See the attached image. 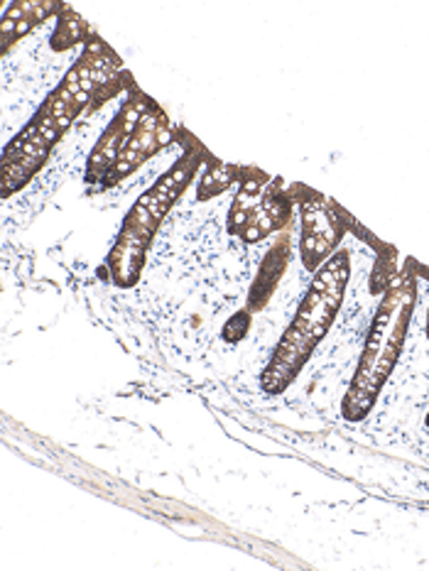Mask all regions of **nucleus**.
<instances>
[{
    "label": "nucleus",
    "mask_w": 429,
    "mask_h": 571,
    "mask_svg": "<svg viewBox=\"0 0 429 571\" xmlns=\"http://www.w3.org/2000/svg\"><path fill=\"white\" fill-rule=\"evenodd\" d=\"M410 312H413V287L403 285L392 297L385 299L381 314L375 317L368 348L361 358L356 380H353V390L343 402L349 420H361L368 412V407L373 405L375 395L385 383V378L395 366V358L403 348Z\"/></svg>",
    "instance_id": "obj_1"
},
{
    "label": "nucleus",
    "mask_w": 429,
    "mask_h": 571,
    "mask_svg": "<svg viewBox=\"0 0 429 571\" xmlns=\"http://www.w3.org/2000/svg\"><path fill=\"white\" fill-rule=\"evenodd\" d=\"M346 282H349V255L339 253L317 273L312 290L299 306L292 327H297L317 344L329 331L339 306H341Z\"/></svg>",
    "instance_id": "obj_2"
},
{
    "label": "nucleus",
    "mask_w": 429,
    "mask_h": 571,
    "mask_svg": "<svg viewBox=\"0 0 429 571\" xmlns=\"http://www.w3.org/2000/svg\"><path fill=\"white\" fill-rule=\"evenodd\" d=\"M152 226H155V221L150 219L148 213L135 209L133 219L125 226L120 238H118L116 251L110 253V273H113V280L120 287H131L138 280L142 258H145V245H148V238L152 234Z\"/></svg>",
    "instance_id": "obj_3"
},
{
    "label": "nucleus",
    "mask_w": 429,
    "mask_h": 571,
    "mask_svg": "<svg viewBox=\"0 0 429 571\" xmlns=\"http://www.w3.org/2000/svg\"><path fill=\"white\" fill-rule=\"evenodd\" d=\"M312 348H314V341L307 334L292 327V329L285 334V338L280 341L277 346V351H275L273 360H270V366L267 370L263 373V388L267 392H282L285 388L289 385V380L299 373V369L305 366L307 358L312 356Z\"/></svg>",
    "instance_id": "obj_4"
},
{
    "label": "nucleus",
    "mask_w": 429,
    "mask_h": 571,
    "mask_svg": "<svg viewBox=\"0 0 429 571\" xmlns=\"http://www.w3.org/2000/svg\"><path fill=\"white\" fill-rule=\"evenodd\" d=\"M343 228L336 223L334 212L327 203H307L305 206V234H302V255L305 265H314L331 253V245L339 243Z\"/></svg>",
    "instance_id": "obj_5"
},
{
    "label": "nucleus",
    "mask_w": 429,
    "mask_h": 571,
    "mask_svg": "<svg viewBox=\"0 0 429 571\" xmlns=\"http://www.w3.org/2000/svg\"><path fill=\"white\" fill-rule=\"evenodd\" d=\"M157 135H160V128H157V118L152 110H148L142 116L141 126L135 130V135L128 140V145L123 148L120 157L116 160V165L109 172V182L120 180L128 172H133L135 167L141 165L145 157L152 155V150L157 148Z\"/></svg>",
    "instance_id": "obj_6"
},
{
    "label": "nucleus",
    "mask_w": 429,
    "mask_h": 571,
    "mask_svg": "<svg viewBox=\"0 0 429 571\" xmlns=\"http://www.w3.org/2000/svg\"><path fill=\"white\" fill-rule=\"evenodd\" d=\"M289 213V203L280 196H273V199H267V202L257 203V209L253 212L250 216L248 226L243 231L246 235V241H257V238H263L266 234L275 231V228L285 223Z\"/></svg>",
    "instance_id": "obj_7"
},
{
    "label": "nucleus",
    "mask_w": 429,
    "mask_h": 571,
    "mask_svg": "<svg viewBox=\"0 0 429 571\" xmlns=\"http://www.w3.org/2000/svg\"><path fill=\"white\" fill-rule=\"evenodd\" d=\"M285 263H288V251L273 253V258L266 263L263 273H260V277H257L256 287H253V297H250V305L256 306V309H257V305H263V302L267 299V295H270V287H273L275 282H277V277L282 275V267H285Z\"/></svg>",
    "instance_id": "obj_8"
},
{
    "label": "nucleus",
    "mask_w": 429,
    "mask_h": 571,
    "mask_svg": "<svg viewBox=\"0 0 429 571\" xmlns=\"http://www.w3.org/2000/svg\"><path fill=\"white\" fill-rule=\"evenodd\" d=\"M248 324H250L248 312L235 314L234 319L226 324V329H224V338H226V341H234V344L235 341H241V338L248 334Z\"/></svg>",
    "instance_id": "obj_9"
},
{
    "label": "nucleus",
    "mask_w": 429,
    "mask_h": 571,
    "mask_svg": "<svg viewBox=\"0 0 429 571\" xmlns=\"http://www.w3.org/2000/svg\"><path fill=\"white\" fill-rule=\"evenodd\" d=\"M427 427H429V415H427Z\"/></svg>",
    "instance_id": "obj_10"
}]
</instances>
